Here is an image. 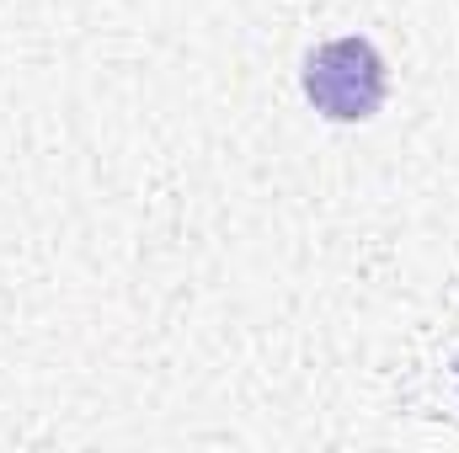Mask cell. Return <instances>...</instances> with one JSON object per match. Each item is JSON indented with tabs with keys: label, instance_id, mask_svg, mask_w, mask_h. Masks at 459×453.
Here are the masks:
<instances>
[{
	"label": "cell",
	"instance_id": "cell-1",
	"mask_svg": "<svg viewBox=\"0 0 459 453\" xmlns=\"http://www.w3.org/2000/svg\"><path fill=\"white\" fill-rule=\"evenodd\" d=\"M305 97L332 123H368L385 107V54L368 38H332L305 59Z\"/></svg>",
	"mask_w": 459,
	"mask_h": 453
}]
</instances>
